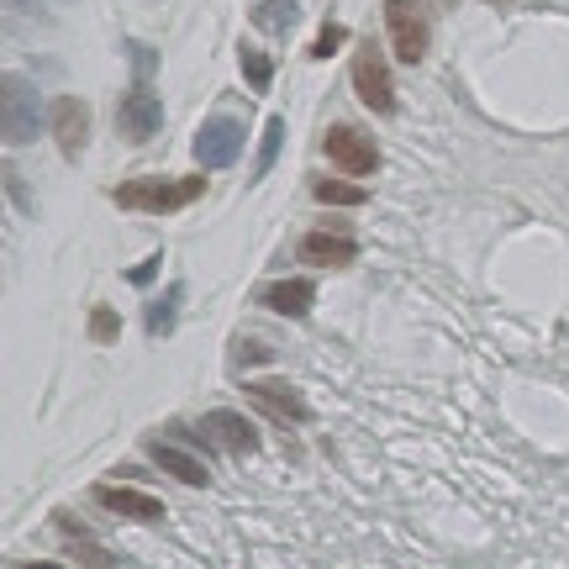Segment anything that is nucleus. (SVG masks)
I'll list each match as a JSON object with an SVG mask.
<instances>
[{
	"instance_id": "1",
	"label": "nucleus",
	"mask_w": 569,
	"mask_h": 569,
	"mask_svg": "<svg viewBox=\"0 0 569 569\" xmlns=\"http://www.w3.org/2000/svg\"><path fill=\"white\" fill-rule=\"evenodd\" d=\"M206 196V180L201 174H159V180H122L111 190V201L122 211H153V217H169V211H184Z\"/></svg>"
},
{
	"instance_id": "2",
	"label": "nucleus",
	"mask_w": 569,
	"mask_h": 569,
	"mask_svg": "<svg viewBox=\"0 0 569 569\" xmlns=\"http://www.w3.org/2000/svg\"><path fill=\"white\" fill-rule=\"evenodd\" d=\"M386 32L401 63H422L432 48V17L422 0H386Z\"/></svg>"
},
{
	"instance_id": "3",
	"label": "nucleus",
	"mask_w": 569,
	"mask_h": 569,
	"mask_svg": "<svg viewBox=\"0 0 569 569\" xmlns=\"http://www.w3.org/2000/svg\"><path fill=\"white\" fill-rule=\"evenodd\" d=\"M238 148H243V111L232 117V111H217V117H206L196 127V142H190V153L201 169H227V163H238Z\"/></svg>"
},
{
	"instance_id": "4",
	"label": "nucleus",
	"mask_w": 569,
	"mask_h": 569,
	"mask_svg": "<svg viewBox=\"0 0 569 569\" xmlns=\"http://www.w3.org/2000/svg\"><path fill=\"white\" fill-rule=\"evenodd\" d=\"M353 90L375 117H396V80H390V63L380 53V42H365L353 53Z\"/></svg>"
},
{
	"instance_id": "5",
	"label": "nucleus",
	"mask_w": 569,
	"mask_h": 569,
	"mask_svg": "<svg viewBox=\"0 0 569 569\" xmlns=\"http://www.w3.org/2000/svg\"><path fill=\"white\" fill-rule=\"evenodd\" d=\"M42 127V106H38V90L21 80V74H6V148H21L32 142Z\"/></svg>"
},
{
	"instance_id": "6",
	"label": "nucleus",
	"mask_w": 569,
	"mask_h": 569,
	"mask_svg": "<svg viewBox=\"0 0 569 569\" xmlns=\"http://www.w3.org/2000/svg\"><path fill=\"white\" fill-rule=\"evenodd\" d=\"M322 148H327V159L338 163V169H348V174H375L380 169V148L359 132V127H348V122H338V127H327V138H322Z\"/></svg>"
},
{
	"instance_id": "7",
	"label": "nucleus",
	"mask_w": 569,
	"mask_h": 569,
	"mask_svg": "<svg viewBox=\"0 0 569 569\" xmlns=\"http://www.w3.org/2000/svg\"><path fill=\"white\" fill-rule=\"evenodd\" d=\"M117 127H122L127 142H153L163 127V106L159 96L148 90V84H132L122 96V106H117Z\"/></svg>"
},
{
	"instance_id": "8",
	"label": "nucleus",
	"mask_w": 569,
	"mask_h": 569,
	"mask_svg": "<svg viewBox=\"0 0 569 569\" xmlns=\"http://www.w3.org/2000/svg\"><path fill=\"white\" fill-rule=\"evenodd\" d=\"M48 127H53L59 153L74 163L84 153V142H90V106H84L80 96H63V101L48 106Z\"/></svg>"
},
{
	"instance_id": "9",
	"label": "nucleus",
	"mask_w": 569,
	"mask_h": 569,
	"mask_svg": "<svg viewBox=\"0 0 569 569\" xmlns=\"http://www.w3.org/2000/svg\"><path fill=\"white\" fill-rule=\"evenodd\" d=\"M301 259L317 269H348L359 259V238L348 227H311L301 238Z\"/></svg>"
},
{
	"instance_id": "10",
	"label": "nucleus",
	"mask_w": 569,
	"mask_h": 569,
	"mask_svg": "<svg viewBox=\"0 0 569 569\" xmlns=\"http://www.w3.org/2000/svg\"><path fill=\"white\" fill-rule=\"evenodd\" d=\"M196 432H201V438H217V448H222V453H232V459L259 448V432H253V422H248V417H238V411H206Z\"/></svg>"
},
{
	"instance_id": "11",
	"label": "nucleus",
	"mask_w": 569,
	"mask_h": 569,
	"mask_svg": "<svg viewBox=\"0 0 569 569\" xmlns=\"http://www.w3.org/2000/svg\"><path fill=\"white\" fill-rule=\"evenodd\" d=\"M248 401H259L269 417H284V422H311V401H306L296 386L284 380H248Z\"/></svg>"
},
{
	"instance_id": "12",
	"label": "nucleus",
	"mask_w": 569,
	"mask_h": 569,
	"mask_svg": "<svg viewBox=\"0 0 569 569\" xmlns=\"http://www.w3.org/2000/svg\"><path fill=\"white\" fill-rule=\"evenodd\" d=\"M96 501L117 517H132V522H159L163 517V501L148 496V490H132V486H96Z\"/></svg>"
},
{
	"instance_id": "13",
	"label": "nucleus",
	"mask_w": 569,
	"mask_h": 569,
	"mask_svg": "<svg viewBox=\"0 0 569 569\" xmlns=\"http://www.w3.org/2000/svg\"><path fill=\"white\" fill-rule=\"evenodd\" d=\"M148 459H153L163 475H174L180 486H196V490L211 486V475H206L201 459H196V453H184V448H174V443H153V438H148Z\"/></svg>"
},
{
	"instance_id": "14",
	"label": "nucleus",
	"mask_w": 569,
	"mask_h": 569,
	"mask_svg": "<svg viewBox=\"0 0 569 569\" xmlns=\"http://www.w3.org/2000/svg\"><path fill=\"white\" fill-rule=\"evenodd\" d=\"M311 301H317V284L311 280H274L259 290V306H269V311H280V317H306L311 311Z\"/></svg>"
},
{
	"instance_id": "15",
	"label": "nucleus",
	"mask_w": 569,
	"mask_h": 569,
	"mask_svg": "<svg viewBox=\"0 0 569 569\" xmlns=\"http://www.w3.org/2000/svg\"><path fill=\"white\" fill-rule=\"evenodd\" d=\"M253 21H259V32H290L301 21V6L296 0H264V6H253Z\"/></svg>"
},
{
	"instance_id": "16",
	"label": "nucleus",
	"mask_w": 569,
	"mask_h": 569,
	"mask_svg": "<svg viewBox=\"0 0 569 569\" xmlns=\"http://www.w3.org/2000/svg\"><path fill=\"white\" fill-rule=\"evenodd\" d=\"M180 301H184V290L174 284L163 301L148 306V332H153V338H169V332H174V322H180Z\"/></svg>"
},
{
	"instance_id": "17",
	"label": "nucleus",
	"mask_w": 569,
	"mask_h": 569,
	"mask_svg": "<svg viewBox=\"0 0 569 569\" xmlns=\"http://www.w3.org/2000/svg\"><path fill=\"white\" fill-rule=\"evenodd\" d=\"M238 59H243V74H248V84H253V90L264 96V90H269V80H274V63H269L264 53L253 48V42H243V48H238Z\"/></svg>"
},
{
	"instance_id": "18",
	"label": "nucleus",
	"mask_w": 569,
	"mask_h": 569,
	"mask_svg": "<svg viewBox=\"0 0 569 569\" xmlns=\"http://www.w3.org/2000/svg\"><path fill=\"white\" fill-rule=\"evenodd\" d=\"M280 148H284V122H280V117H269V122H264V142H259V159H253V180H264Z\"/></svg>"
},
{
	"instance_id": "19",
	"label": "nucleus",
	"mask_w": 569,
	"mask_h": 569,
	"mask_svg": "<svg viewBox=\"0 0 569 569\" xmlns=\"http://www.w3.org/2000/svg\"><path fill=\"white\" fill-rule=\"evenodd\" d=\"M117 338H122L117 306H96V311H90V343H117Z\"/></svg>"
},
{
	"instance_id": "20",
	"label": "nucleus",
	"mask_w": 569,
	"mask_h": 569,
	"mask_svg": "<svg viewBox=\"0 0 569 569\" xmlns=\"http://www.w3.org/2000/svg\"><path fill=\"white\" fill-rule=\"evenodd\" d=\"M369 190H359V184H348V180H322L317 184V201L322 206H365Z\"/></svg>"
},
{
	"instance_id": "21",
	"label": "nucleus",
	"mask_w": 569,
	"mask_h": 569,
	"mask_svg": "<svg viewBox=\"0 0 569 569\" xmlns=\"http://www.w3.org/2000/svg\"><path fill=\"white\" fill-rule=\"evenodd\" d=\"M343 38H348L343 27H327L322 38L311 42V59H332V53H338V48H343Z\"/></svg>"
},
{
	"instance_id": "22",
	"label": "nucleus",
	"mask_w": 569,
	"mask_h": 569,
	"mask_svg": "<svg viewBox=\"0 0 569 569\" xmlns=\"http://www.w3.org/2000/svg\"><path fill=\"white\" fill-rule=\"evenodd\" d=\"M153 274H159V253H153V259H142V264H132V269H127V280H132V284H148V280H153Z\"/></svg>"
}]
</instances>
